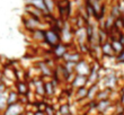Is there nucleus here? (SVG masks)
Wrapping results in <instances>:
<instances>
[{"label":"nucleus","instance_id":"obj_29","mask_svg":"<svg viewBox=\"0 0 124 115\" xmlns=\"http://www.w3.org/2000/svg\"><path fill=\"white\" fill-rule=\"evenodd\" d=\"M7 106H8V104H7V95H6V92H5L3 94L0 95V111L5 112Z\"/></svg>","mask_w":124,"mask_h":115},{"label":"nucleus","instance_id":"obj_6","mask_svg":"<svg viewBox=\"0 0 124 115\" xmlns=\"http://www.w3.org/2000/svg\"><path fill=\"white\" fill-rule=\"evenodd\" d=\"M69 52V44L65 43H59L55 47H53V55L56 59H63L64 55Z\"/></svg>","mask_w":124,"mask_h":115},{"label":"nucleus","instance_id":"obj_30","mask_svg":"<svg viewBox=\"0 0 124 115\" xmlns=\"http://www.w3.org/2000/svg\"><path fill=\"white\" fill-rule=\"evenodd\" d=\"M45 114L46 115H56V109L55 107H53L52 105H47L45 108Z\"/></svg>","mask_w":124,"mask_h":115},{"label":"nucleus","instance_id":"obj_32","mask_svg":"<svg viewBox=\"0 0 124 115\" xmlns=\"http://www.w3.org/2000/svg\"><path fill=\"white\" fill-rule=\"evenodd\" d=\"M120 100H118V103L121 104V105L124 106V85L122 86V88H121V92H120Z\"/></svg>","mask_w":124,"mask_h":115},{"label":"nucleus","instance_id":"obj_31","mask_svg":"<svg viewBox=\"0 0 124 115\" xmlns=\"http://www.w3.org/2000/svg\"><path fill=\"white\" fill-rule=\"evenodd\" d=\"M116 62L121 63V64H124V50L116 55Z\"/></svg>","mask_w":124,"mask_h":115},{"label":"nucleus","instance_id":"obj_18","mask_svg":"<svg viewBox=\"0 0 124 115\" xmlns=\"http://www.w3.org/2000/svg\"><path fill=\"white\" fill-rule=\"evenodd\" d=\"M87 95H88V87H81V88H78L75 90V99L76 100H84V99H87Z\"/></svg>","mask_w":124,"mask_h":115},{"label":"nucleus","instance_id":"obj_11","mask_svg":"<svg viewBox=\"0 0 124 115\" xmlns=\"http://www.w3.org/2000/svg\"><path fill=\"white\" fill-rule=\"evenodd\" d=\"M101 54H103V56H105V58H109V59H112V58H114L116 54H115L114 50H113V46H112V43L109 42V41H107V42L103 43L101 45Z\"/></svg>","mask_w":124,"mask_h":115},{"label":"nucleus","instance_id":"obj_13","mask_svg":"<svg viewBox=\"0 0 124 115\" xmlns=\"http://www.w3.org/2000/svg\"><path fill=\"white\" fill-rule=\"evenodd\" d=\"M37 67H39V70L42 77H52L53 76V69L50 67V64L47 62L41 61V62L37 63Z\"/></svg>","mask_w":124,"mask_h":115},{"label":"nucleus","instance_id":"obj_7","mask_svg":"<svg viewBox=\"0 0 124 115\" xmlns=\"http://www.w3.org/2000/svg\"><path fill=\"white\" fill-rule=\"evenodd\" d=\"M60 36H61V42L65 43V44H68V43L72 39V37H73V34H72L71 30H70V27H69L67 22H64V25L62 26Z\"/></svg>","mask_w":124,"mask_h":115},{"label":"nucleus","instance_id":"obj_12","mask_svg":"<svg viewBox=\"0 0 124 115\" xmlns=\"http://www.w3.org/2000/svg\"><path fill=\"white\" fill-rule=\"evenodd\" d=\"M81 59H84L81 55V52H78V51H70L67 53L63 58L64 62H75V63H78L79 61Z\"/></svg>","mask_w":124,"mask_h":115},{"label":"nucleus","instance_id":"obj_38","mask_svg":"<svg viewBox=\"0 0 124 115\" xmlns=\"http://www.w3.org/2000/svg\"><path fill=\"white\" fill-rule=\"evenodd\" d=\"M19 115H27V113H25V112H24V113H22V114H19Z\"/></svg>","mask_w":124,"mask_h":115},{"label":"nucleus","instance_id":"obj_33","mask_svg":"<svg viewBox=\"0 0 124 115\" xmlns=\"http://www.w3.org/2000/svg\"><path fill=\"white\" fill-rule=\"evenodd\" d=\"M117 5L118 8H120V11H121V16L124 17V0H120V2Z\"/></svg>","mask_w":124,"mask_h":115},{"label":"nucleus","instance_id":"obj_26","mask_svg":"<svg viewBox=\"0 0 124 115\" xmlns=\"http://www.w3.org/2000/svg\"><path fill=\"white\" fill-rule=\"evenodd\" d=\"M111 43H112V46H113V50H114V52H115V54L117 55L118 53H121L122 51L124 50V46L122 45L121 43L117 41V38H115V39H112L111 41Z\"/></svg>","mask_w":124,"mask_h":115},{"label":"nucleus","instance_id":"obj_10","mask_svg":"<svg viewBox=\"0 0 124 115\" xmlns=\"http://www.w3.org/2000/svg\"><path fill=\"white\" fill-rule=\"evenodd\" d=\"M34 92L37 96H45V82L42 79H34L33 80Z\"/></svg>","mask_w":124,"mask_h":115},{"label":"nucleus","instance_id":"obj_34","mask_svg":"<svg viewBox=\"0 0 124 115\" xmlns=\"http://www.w3.org/2000/svg\"><path fill=\"white\" fill-rule=\"evenodd\" d=\"M117 41L120 43H121L122 45L124 46V34H120V35H118V37H117Z\"/></svg>","mask_w":124,"mask_h":115},{"label":"nucleus","instance_id":"obj_3","mask_svg":"<svg viewBox=\"0 0 124 115\" xmlns=\"http://www.w3.org/2000/svg\"><path fill=\"white\" fill-rule=\"evenodd\" d=\"M90 70H92V64L88 61H86L85 59H81L76 64L75 72H76V75L88 77V75L90 73Z\"/></svg>","mask_w":124,"mask_h":115},{"label":"nucleus","instance_id":"obj_4","mask_svg":"<svg viewBox=\"0 0 124 115\" xmlns=\"http://www.w3.org/2000/svg\"><path fill=\"white\" fill-rule=\"evenodd\" d=\"M99 72H101V68L97 63H93L92 64V70H90V73L88 75L87 79H88V84H87V87L95 84H98L99 82Z\"/></svg>","mask_w":124,"mask_h":115},{"label":"nucleus","instance_id":"obj_40","mask_svg":"<svg viewBox=\"0 0 124 115\" xmlns=\"http://www.w3.org/2000/svg\"><path fill=\"white\" fill-rule=\"evenodd\" d=\"M116 115H124V113H122V114H116Z\"/></svg>","mask_w":124,"mask_h":115},{"label":"nucleus","instance_id":"obj_2","mask_svg":"<svg viewBox=\"0 0 124 115\" xmlns=\"http://www.w3.org/2000/svg\"><path fill=\"white\" fill-rule=\"evenodd\" d=\"M117 82H118L117 76L115 75V72H111V73H107L104 78H101V80L98 82V84H99V85H101V84H103V88L109 89V90H112V92H113V90L116 88Z\"/></svg>","mask_w":124,"mask_h":115},{"label":"nucleus","instance_id":"obj_35","mask_svg":"<svg viewBox=\"0 0 124 115\" xmlns=\"http://www.w3.org/2000/svg\"><path fill=\"white\" fill-rule=\"evenodd\" d=\"M5 90H6V86L3 85V84H0V95H1V94H3V92H5Z\"/></svg>","mask_w":124,"mask_h":115},{"label":"nucleus","instance_id":"obj_21","mask_svg":"<svg viewBox=\"0 0 124 115\" xmlns=\"http://www.w3.org/2000/svg\"><path fill=\"white\" fill-rule=\"evenodd\" d=\"M111 94L112 90L106 88H101L99 92H98L97 96H96V100L99 102V100H105V99H109L111 98Z\"/></svg>","mask_w":124,"mask_h":115},{"label":"nucleus","instance_id":"obj_20","mask_svg":"<svg viewBox=\"0 0 124 115\" xmlns=\"http://www.w3.org/2000/svg\"><path fill=\"white\" fill-rule=\"evenodd\" d=\"M17 92L19 96H26L30 92V87L25 81L17 82Z\"/></svg>","mask_w":124,"mask_h":115},{"label":"nucleus","instance_id":"obj_24","mask_svg":"<svg viewBox=\"0 0 124 115\" xmlns=\"http://www.w3.org/2000/svg\"><path fill=\"white\" fill-rule=\"evenodd\" d=\"M58 112L60 113V115H71V105L68 104V103H64V104H60L59 108H58Z\"/></svg>","mask_w":124,"mask_h":115},{"label":"nucleus","instance_id":"obj_22","mask_svg":"<svg viewBox=\"0 0 124 115\" xmlns=\"http://www.w3.org/2000/svg\"><path fill=\"white\" fill-rule=\"evenodd\" d=\"M19 102V95L17 92H9L8 95H7V104L8 105H11V104H15V103Z\"/></svg>","mask_w":124,"mask_h":115},{"label":"nucleus","instance_id":"obj_25","mask_svg":"<svg viewBox=\"0 0 124 115\" xmlns=\"http://www.w3.org/2000/svg\"><path fill=\"white\" fill-rule=\"evenodd\" d=\"M44 32L45 31H42L41 28H39V30H36V31H33L32 32L33 39L39 41V42H44Z\"/></svg>","mask_w":124,"mask_h":115},{"label":"nucleus","instance_id":"obj_28","mask_svg":"<svg viewBox=\"0 0 124 115\" xmlns=\"http://www.w3.org/2000/svg\"><path fill=\"white\" fill-rule=\"evenodd\" d=\"M111 16H113L115 19H117L121 17V11H120V8H118V5H114V6H112V9H111V13H109Z\"/></svg>","mask_w":124,"mask_h":115},{"label":"nucleus","instance_id":"obj_9","mask_svg":"<svg viewBox=\"0 0 124 115\" xmlns=\"http://www.w3.org/2000/svg\"><path fill=\"white\" fill-rule=\"evenodd\" d=\"M88 84V79L85 76H80V75H76L73 81L71 82V87L73 90L78 88H81V87H86Z\"/></svg>","mask_w":124,"mask_h":115},{"label":"nucleus","instance_id":"obj_39","mask_svg":"<svg viewBox=\"0 0 124 115\" xmlns=\"http://www.w3.org/2000/svg\"><path fill=\"white\" fill-rule=\"evenodd\" d=\"M58 1H60V2H63V1H67V0H58Z\"/></svg>","mask_w":124,"mask_h":115},{"label":"nucleus","instance_id":"obj_19","mask_svg":"<svg viewBox=\"0 0 124 115\" xmlns=\"http://www.w3.org/2000/svg\"><path fill=\"white\" fill-rule=\"evenodd\" d=\"M56 90V82L55 80H51V81H45V96H53L55 94Z\"/></svg>","mask_w":124,"mask_h":115},{"label":"nucleus","instance_id":"obj_14","mask_svg":"<svg viewBox=\"0 0 124 115\" xmlns=\"http://www.w3.org/2000/svg\"><path fill=\"white\" fill-rule=\"evenodd\" d=\"M75 35H76V38H77V42H78L79 46L84 45V44H88V42H87V33H86V27H80V28H77Z\"/></svg>","mask_w":124,"mask_h":115},{"label":"nucleus","instance_id":"obj_1","mask_svg":"<svg viewBox=\"0 0 124 115\" xmlns=\"http://www.w3.org/2000/svg\"><path fill=\"white\" fill-rule=\"evenodd\" d=\"M44 43L47 44L50 47H55L59 43H61V36L58 31L54 28H49L44 32Z\"/></svg>","mask_w":124,"mask_h":115},{"label":"nucleus","instance_id":"obj_37","mask_svg":"<svg viewBox=\"0 0 124 115\" xmlns=\"http://www.w3.org/2000/svg\"><path fill=\"white\" fill-rule=\"evenodd\" d=\"M2 80H3V73L0 72V84H2Z\"/></svg>","mask_w":124,"mask_h":115},{"label":"nucleus","instance_id":"obj_8","mask_svg":"<svg viewBox=\"0 0 124 115\" xmlns=\"http://www.w3.org/2000/svg\"><path fill=\"white\" fill-rule=\"evenodd\" d=\"M41 23H42L41 20H37L31 16H28L27 18L24 19V25H25V27H26L28 31H31V32L39 30V26H41Z\"/></svg>","mask_w":124,"mask_h":115},{"label":"nucleus","instance_id":"obj_36","mask_svg":"<svg viewBox=\"0 0 124 115\" xmlns=\"http://www.w3.org/2000/svg\"><path fill=\"white\" fill-rule=\"evenodd\" d=\"M34 115H46L45 112H42V111H36L34 112Z\"/></svg>","mask_w":124,"mask_h":115},{"label":"nucleus","instance_id":"obj_27","mask_svg":"<svg viewBox=\"0 0 124 115\" xmlns=\"http://www.w3.org/2000/svg\"><path fill=\"white\" fill-rule=\"evenodd\" d=\"M44 3H45V7H46V10H47V14L52 15L53 11H54V8H55L54 0H44Z\"/></svg>","mask_w":124,"mask_h":115},{"label":"nucleus","instance_id":"obj_5","mask_svg":"<svg viewBox=\"0 0 124 115\" xmlns=\"http://www.w3.org/2000/svg\"><path fill=\"white\" fill-rule=\"evenodd\" d=\"M24 111H25L24 105L18 102V103H15V104H11V105L7 106V108L3 112V115H19L22 113H24Z\"/></svg>","mask_w":124,"mask_h":115},{"label":"nucleus","instance_id":"obj_16","mask_svg":"<svg viewBox=\"0 0 124 115\" xmlns=\"http://www.w3.org/2000/svg\"><path fill=\"white\" fill-rule=\"evenodd\" d=\"M113 106V102H112V99H105V100H99L97 102V107H96V111L99 113H104L107 111L109 107Z\"/></svg>","mask_w":124,"mask_h":115},{"label":"nucleus","instance_id":"obj_17","mask_svg":"<svg viewBox=\"0 0 124 115\" xmlns=\"http://www.w3.org/2000/svg\"><path fill=\"white\" fill-rule=\"evenodd\" d=\"M27 3H28L30 6L36 8V9L41 10L44 15H47V10H46L44 0H27Z\"/></svg>","mask_w":124,"mask_h":115},{"label":"nucleus","instance_id":"obj_23","mask_svg":"<svg viewBox=\"0 0 124 115\" xmlns=\"http://www.w3.org/2000/svg\"><path fill=\"white\" fill-rule=\"evenodd\" d=\"M98 41H99V44H103V43L107 42L108 41V33L107 31L104 30L103 27L98 28Z\"/></svg>","mask_w":124,"mask_h":115},{"label":"nucleus","instance_id":"obj_15","mask_svg":"<svg viewBox=\"0 0 124 115\" xmlns=\"http://www.w3.org/2000/svg\"><path fill=\"white\" fill-rule=\"evenodd\" d=\"M101 90V86L99 84H95L88 87V95H87V100L88 102H93L96 100V96H97L98 92Z\"/></svg>","mask_w":124,"mask_h":115}]
</instances>
